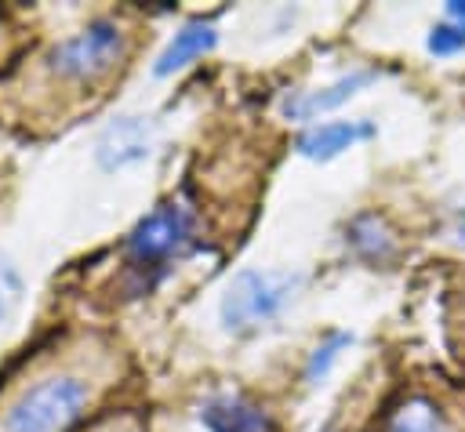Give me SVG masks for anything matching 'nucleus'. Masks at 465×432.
<instances>
[{"instance_id": "3", "label": "nucleus", "mask_w": 465, "mask_h": 432, "mask_svg": "<svg viewBox=\"0 0 465 432\" xmlns=\"http://www.w3.org/2000/svg\"><path fill=\"white\" fill-rule=\"evenodd\" d=\"M193 240V211L178 200L160 203L149 211L127 236V261L134 272L163 269L171 258H178Z\"/></svg>"}, {"instance_id": "10", "label": "nucleus", "mask_w": 465, "mask_h": 432, "mask_svg": "<svg viewBox=\"0 0 465 432\" xmlns=\"http://www.w3.org/2000/svg\"><path fill=\"white\" fill-rule=\"evenodd\" d=\"M345 240H349L352 250H356L360 258H367V261H389V258L396 254V240L389 236V229H385V221H381L378 214L356 218V221L349 225V236H345Z\"/></svg>"}, {"instance_id": "8", "label": "nucleus", "mask_w": 465, "mask_h": 432, "mask_svg": "<svg viewBox=\"0 0 465 432\" xmlns=\"http://www.w3.org/2000/svg\"><path fill=\"white\" fill-rule=\"evenodd\" d=\"M374 134V123L367 120H334V123H320L312 131H305L298 138V152L309 160H331L345 149H352L356 142H367Z\"/></svg>"}, {"instance_id": "16", "label": "nucleus", "mask_w": 465, "mask_h": 432, "mask_svg": "<svg viewBox=\"0 0 465 432\" xmlns=\"http://www.w3.org/2000/svg\"><path fill=\"white\" fill-rule=\"evenodd\" d=\"M7 305H11V287L0 280V319H4V312H7Z\"/></svg>"}, {"instance_id": "1", "label": "nucleus", "mask_w": 465, "mask_h": 432, "mask_svg": "<svg viewBox=\"0 0 465 432\" xmlns=\"http://www.w3.org/2000/svg\"><path fill=\"white\" fill-rule=\"evenodd\" d=\"M91 388L76 374H47L25 385L4 410V432H69L87 410Z\"/></svg>"}, {"instance_id": "7", "label": "nucleus", "mask_w": 465, "mask_h": 432, "mask_svg": "<svg viewBox=\"0 0 465 432\" xmlns=\"http://www.w3.org/2000/svg\"><path fill=\"white\" fill-rule=\"evenodd\" d=\"M200 421L207 432H276L272 417L243 396H218L200 407Z\"/></svg>"}, {"instance_id": "4", "label": "nucleus", "mask_w": 465, "mask_h": 432, "mask_svg": "<svg viewBox=\"0 0 465 432\" xmlns=\"http://www.w3.org/2000/svg\"><path fill=\"white\" fill-rule=\"evenodd\" d=\"M124 54V33L116 22L98 18L87 29H80L76 36L62 40L51 47L47 65L51 73H58L62 80H76V83H91L102 73H109Z\"/></svg>"}, {"instance_id": "2", "label": "nucleus", "mask_w": 465, "mask_h": 432, "mask_svg": "<svg viewBox=\"0 0 465 432\" xmlns=\"http://www.w3.org/2000/svg\"><path fill=\"white\" fill-rule=\"evenodd\" d=\"M302 287L298 272H272V269H243L229 280L218 316L222 327L229 334H247L258 330L262 323L276 319L283 312V305L294 298V290Z\"/></svg>"}, {"instance_id": "11", "label": "nucleus", "mask_w": 465, "mask_h": 432, "mask_svg": "<svg viewBox=\"0 0 465 432\" xmlns=\"http://www.w3.org/2000/svg\"><path fill=\"white\" fill-rule=\"evenodd\" d=\"M389 432H454V425L447 421V414L425 399V396H411L392 417H389Z\"/></svg>"}, {"instance_id": "15", "label": "nucleus", "mask_w": 465, "mask_h": 432, "mask_svg": "<svg viewBox=\"0 0 465 432\" xmlns=\"http://www.w3.org/2000/svg\"><path fill=\"white\" fill-rule=\"evenodd\" d=\"M454 236H458V243L465 247V203H461L458 214H454Z\"/></svg>"}, {"instance_id": "5", "label": "nucleus", "mask_w": 465, "mask_h": 432, "mask_svg": "<svg viewBox=\"0 0 465 432\" xmlns=\"http://www.w3.org/2000/svg\"><path fill=\"white\" fill-rule=\"evenodd\" d=\"M149 149H153V127L142 116H120L102 131L94 160L102 171H120L127 163L145 160Z\"/></svg>"}, {"instance_id": "13", "label": "nucleus", "mask_w": 465, "mask_h": 432, "mask_svg": "<svg viewBox=\"0 0 465 432\" xmlns=\"http://www.w3.org/2000/svg\"><path fill=\"white\" fill-rule=\"evenodd\" d=\"M465 47V22H440L432 33H429V51L447 58V54H458Z\"/></svg>"}, {"instance_id": "9", "label": "nucleus", "mask_w": 465, "mask_h": 432, "mask_svg": "<svg viewBox=\"0 0 465 432\" xmlns=\"http://www.w3.org/2000/svg\"><path fill=\"white\" fill-rule=\"evenodd\" d=\"M214 40H218V33H214L211 22H189V25H185L182 33H174V40L160 51L153 73H156V76L178 73L182 65H189V62H196L200 54H207V51L214 47Z\"/></svg>"}, {"instance_id": "6", "label": "nucleus", "mask_w": 465, "mask_h": 432, "mask_svg": "<svg viewBox=\"0 0 465 432\" xmlns=\"http://www.w3.org/2000/svg\"><path fill=\"white\" fill-rule=\"evenodd\" d=\"M371 80H374V69H356V73H349V76H338V80L327 83V87L291 94V98L283 102V113H287V120H316L320 113H331V109L345 105V102H349L363 83H371Z\"/></svg>"}, {"instance_id": "12", "label": "nucleus", "mask_w": 465, "mask_h": 432, "mask_svg": "<svg viewBox=\"0 0 465 432\" xmlns=\"http://www.w3.org/2000/svg\"><path fill=\"white\" fill-rule=\"evenodd\" d=\"M349 341H352V334H345V330H334V334H327V341H320V345L312 349L309 363H305V381H309V385H320V381L327 378V370L334 367L338 352H341Z\"/></svg>"}, {"instance_id": "14", "label": "nucleus", "mask_w": 465, "mask_h": 432, "mask_svg": "<svg viewBox=\"0 0 465 432\" xmlns=\"http://www.w3.org/2000/svg\"><path fill=\"white\" fill-rule=\"evenodd\" d=\"M447 22H465V0L447 4Z\"/></svg>"}]
</instances>
